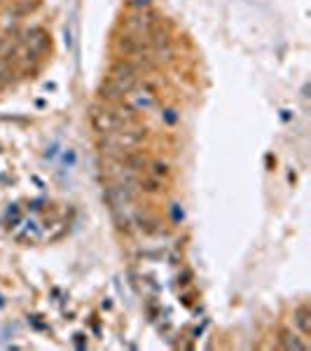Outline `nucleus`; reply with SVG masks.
<instances>
[{
    "instance_id": "4",
    "label": "nucleus",
    "mask_w": 311,
    "mask_h": 351,
    "mask_svg": "<svg viewBox=\"0 0 311 351\" xmlns=\"http://www.w3.org/2000/svg\"><path fill=\"white\" fill-rule=\"evenodd\" d=\"M160 16H157L152 10H134L132 14L124 16V33H132V36L138 38H148L157 26H160Z\"/></svg>"
},
{
    "instance_id": "11",
    "label": "nucleus",
    "mask_w": 311,
    "mask_h": 351,
    "mask_svg": "<svg viewBox=\"0 0 311 351\" xmlns=\"http://www.w3.org/2000/svg\"><path fill=\"white\" fill-rule=\"evenodd\" d=\"M164 117H166V122H176V115H173V110H171V108L164 112Z\"/></svg>"
},
{
    "instance_id": "3",
    "label": "nucleus",
    "mask_w": 311,
    "mask_h": 351,
    "mask_svg": "<svg viewBox=\"0 0 311 351\" xmlns=\"http://www.w3.org/2000/svg\"><path fill=\"white\" fill-rule=\"evenodd\" d=\"M108 82L112 87H117L120 92L127 96L136 84L140 82V68L129 59H122L117 64H112L110 68V75H108Z\"/></svg>"
},
{
    "instance_id": "1",
    "label": "nucleus",
    "mask_w": 311,
    "mask_h": 351,
    "mask_svg": "<svg viewBox=\"0 0 311 351\" xmlns=\"http://www.w3.org/2000/svg\"><path fill=\"white\" fill-rule=\"evenodd\" d=\"M92 127L101 134L117 132L124 127H136L134 110L127 104L108 106V104H96L92 106Z\"/></svg>"
},
{
    "instance_id": "5",
    "label": "nucleus",
    "mask_w": 311,
    "mask_h": 351,
    "mask_svg": "<svg viewBox=\"0 0 311 351\" xmlns=\"http://www.w3.org/2000/svg\"><path fill=\"white\" fill-rule=\"evenodd\" d=\"M124 104L136 112H148L155 108L157 104V92L150 87L148 82H138L136 87L124 96Z\"/></svg>"
},
{
    "instance_id": "9",
    "label": "nucleus",
    "mask_w": 311,
    "mask_h": 351,
    "mask_svg": "<svg viewBox=\"0 0 311 351\" xmlns=\"http://www.w3.org/2000/svg\"><path fill=\"white\" fill-rule=\"evenodd\" d=\"M281 344H284V349H295V351L307 349V344L295 339V335H284V342H281Z\"/></svg>"
},
{
    "instance_id": "7",
    "label": "nucleus",
    "mask_w": 311,
    "mask_h": 351,
    "mask_svg": "<svg viewBox=\"0 0 311 351\" xmlns=\"http://www.w3.org/2000/svg\"><path fill=\"white\" fill-rule=\"evenodd\" d=\"M293 326L299 330V335L307 337L311 332V309L309 304H299V307L293 311Z\"/></svg>"
},
{
    "instance_id": "10",
    "label": "nucleus",
    "mask_w": 311,
    "mask_h": 351,
    "mask_svg": "<svg viewBox=\"0 0 311 351\" xmlns=\"http://www.w3.org/2000/svg\"><path fill=\"white\" fill-rule=\"evenodd\" d=\"M134 10H148L152 5V0H132Z\"/></svg>"
},
{
    "instance_id": "6",
    "label": "nucleus",
    "mask_w": 311,
    "mask_h": 351,
    "mask_svg": "<svg viewBox=\"0 0 311 351\" xmlns=\"http://www.w3.org/2000/svg\"><path fill=\"white\" fill-rule=\"evenodd\" d=\"M19 43H24L28 49H33L38 56H42L45 52L49 49V36L47 31L40 26H33V28H26L24 33H21L19 38H16Z\"/></svg>"
},
{
    "instance_id": "8",
    "label": "nucleus",
    "mask_w": 311,
    "mask_h": 351,
    "mask_svg": "<svg viewBox=\"0 0 311 351\" xmlns=\"http://www.w3.org/2000/svg\"><path fill=\"white\" fill-rule=\"evenodd\" d=\"M150 169H145V171H148L150 176H155V178H166L169 176V164L166 162H162V160H152L150 164H148Z\"/></svg>"
},
{
    "instance_id": "2",
    "label": "nucleus",
    "mask_w": 311,
    "mask_h": 351,
    "mask_svg": "<svg viewBox=\"0 0 311 351\" xmlns=\"http://www.w3.org/2000/svg\"><path fill=\"white\" fill-rule=\"evenodd\" d=\"M143 141V134L136 127H124L117 129V132H108L101 134V145H103L105 155H127V152H134Z\"/></svg>"
}]
</instances>
